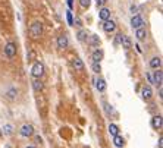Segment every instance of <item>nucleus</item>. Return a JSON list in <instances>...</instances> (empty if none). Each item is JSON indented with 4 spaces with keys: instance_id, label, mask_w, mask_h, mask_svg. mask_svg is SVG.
I'll return each instance as SVG.
<instances>
[{
    "instance_id": "f257e3e1",
    "label": "nucleus",
    "mask_w": 163,
    "mask_h": 148,
    "mask_svg": "<svg viewBox=\"0 0 163 148\" xmlns=\"http://www.w3.org/2000/svg\"><path fill=\"white\" fill-rule=\"evenodd\" d=\"M30 35L31 38H40L43 35V23L40 21H34L30 27Z\"/></svg>"
},
{
    "instance_id": "f03ea898",
    "label": "nucleus",
    "mask_w": 163,
    "mask_h": 148,
    "mask_svg": "<svg viewBox=\"0 0 163 148\" xmlns=\"http://www.w3.org/2000/svg\"><path fill=\"white\" fill-rule=\"evenodd\" d=\"M43 73H44V65H43L41 62H35L34 66H32V69H31V75H32V78L40 79V78L43 76Z\"/></svg>"
},
{
    "instance_id": "7ed1b4c3",
    "label": "nucleus",
    "mask_w": 163,
    "mask_h": 148,
    "mask_svg": "<svg viewBox=\"0 0 163 148\" xmlns=\"http://www.w3.org/2000/svg\"><path fill=\"white\" fill-rule=\"evenodd\" d=\"M19 134L24 138H30V136L34 135V126L31 123H25V125H22V128L19 129Z\"/></svg>"
},
{
    "instance_id": "20e7f679",
    "label": "nucleus",
    "mask_w": 163,
    "mask_h": 148,
    "mask_svg": "<svg viewBox=\"0 0 163 148\" xmlns=\"http://www.w3.org/2000/svg\"><path fill=\"white\" fill-rule=\"evenodd\" d=\"M5 54L9 59H13L16 56V44L15 43H12V41L6 43V45H5Z\"/></svg>"
},
{
    "instance_id": "39448f33",
    "label": "nucleus",
    "mask_w": 163,
    "mask_h": 148,
    "mask_svg": "<svg viewBox=\"0 0 163 148\" xmlns=\"http://www.w3.org/2000/svg\"><path fill=\"white\" fill-rule=\"evenodd\" d=\"M143 25H144V19H143L141 15H134V16L131 18V27H132L134 30L143 28Z\"/></svg>"
},
{
    "instance_id": "423d86ee",
    "label": "nucleus",
    "mask_w": 163,
    "mask_h": 148,
    "mask_svg": "<svg viewBox=\"0 0 163 148\" xmlns=\"http://www.w3.org/2000/svg\"><path fill=\"white\" fill-rule=\"evenodd\" d=\"M151 84L162 87V70L160 69H154V72L151 73Z\"/></svg>"
},
{
    "instance_id": "0eeeda50",
    "label": "nucleus",
    "mask_w": 163,
    "mask_h": 148,
    "mask_svg": "<svg viewBox=\"0 0 163 148\" xmlns=\"http://www.w3.org/2000/svg\"><path fill=\"white\" fill-rule=\"evenodd\" d=\"M56 43H57V47H59V48H62V50H65V48H66V47L69 45V40H68V35H66V34H60V35L57 37Z\"/></svg>"
},
{
    "instance_id": "6e6552de",
    "label": "nucleus",
    "mask_w": 163,
    "mask_h": 148,
    "mask_svg": "<svg viewBox=\"0 0 163 148\" xmlns=\"http://www.w3.org/2000/svg\"><path fill=\"white\" fill-rule=\"evenodd\" d=\"M141 97H143V100H150V98L153 97V89H151V87L150 85H144L143 88H141Z\"/></svg>"
},
{
    "instance_id": "1a4fd4ad",
    "label": "nucleus",
    "mask_w": 163,
    "mask_h": 148,
    "mask_svg": "<svg viewBox=\"0 0 163 148\" xmlns=\"http://www.w3.org/2000/svg\"><path fill=\"white\" fill-rule=\"evenodd\" d=\"M103 30H104V32H113V31L116 30V23H115V21H112V19L104 21V22H103Z\"/></svg>"
},
{
    "instance_id": "9d476101",
    "label": "nucleus",
    "mask_w": 163,
    "mask_h": 148,
    "mask_svg": "<svg viewBox=\"0 0 163 148\" xmlns=\"http://www.w3.org/2000/svg\"><path fill=\"white\" fill-rule=\"evenodd\" d=\"M162 125H163V120H162V116L160 114H156L153 119H151V126L153 129H162Z\"/></svg>"
},
{
    "instance_id": "9b49d317",
    "label": "nucleus",
    "mask_w": 163,
    "mask_h": 148,
    "mask_svg": "<svg viewBox=\"0 0 163 148\" xmlns=\"http://www.w3.org/2000/svg\"><path fill=\"white\" fill-rule=\"evenodd\" d=\"M103 56H104V53H103V50H100V48H97V50H94V53H93V63H100L102 60H103Z\"/></svg>"
},
{
    "instance_id": "f8f14e48",
    "label": "nucleus",
    "mask_w": 163,
    "mask_h": 148,
    "mask_svg": "<svg viewBox=\"0 0 163 148\" xmlns=\"http://www.w3.org/2000/svg\"><path fill=\"white\" fill-rule=\"evenodd\" d=\"M99 18L104 22V21H107V19H110V9H107V8H102L100 10H99Z\"/></svg>"
},
{
    "instance_id": "ddd939ff",
    "label": "nucleus",
    "mask_w": 163,
    "mask_h": 148,
    "mask_svg": "<svg viewBox=\"0 0 163 148\" xmlns=\"http://www.w3.org/2000/svg\"><path fill=\"white\" fill-rule=\"evenodd\" d=\"M135 37L138 41H144L147 38V31L144 28H138V30H135Z\"/></svg>"
},
{
    "instance_id": "4468645a",
    "label": "nucleus",
    "mask_w": 163,
    "mask_h": 148,
    "mask_svg": "<svg viewBox=\"0 0 163 148\" xmlns=\"http://www.w3.org/2000/svg\"><path fill=\"white\" fill-rule=\"evenodd\" d=\"M88 37H90V34H88V31H85V30H79V31L77 32V38H78V41H81V43L87 41Z\"/></svg>"
},
{
    "instance_id": "2eb2a0df",
    "label": "nucleus",
    "mask_w": 163,
    "mask_h": 148,
    "mask_svg": "<svg viewBox=\"0 0 163 148\" xmlns=\"http://www.w3.org/2000/svg\"><path fill=\"white\" fill-rule=\"evenodd\" d=\"M113 145H115V147H118V148H122V147L125 145V139H124V136H121V135L113 136Z\"/></svg>"
},
{
    "instance_id": "dca6fc26",
    "label": "nucleus",
    "mask_w": 163,
    "mask_h": 148,
    "mask_svg": "<svg viewBox=\"0 0 163 148\" xmlns=\"http://www.w3.org/2000/svg\"><path fill=\"white\" fill-rule=\"evenodd\" d=\"M150 66H151L153 69H160V66H162V59H160L159 56L151 57V60H150Z\"/></svg>"
},
{
    "instance_id": "f3484780",
    "label": "nucleus",
    "mask_w": 163,
    "mask_h": 148,
    "mask_svg": "<svg viewBox=\"0 0 163 148\" xmlns=\"http://www.w3.org/2000/svg\"><path fill=\"white\" fill-rule=\"evenodd\" d=\"M72 66H74L75 70H82V69H84V62H82L79 57H75V59L72 60Z\"/></svg>"
},
{
    "instance_id": "a211bd4d",
    "label": "nucleus",
    "mask_w": 163,
    "mask_h": 148,
    "mask_svg": "<svg viewBox=\"0 0 163 148\" xmlns=\"http://www.w3.org/2000/svg\"><path fill=\"white\" fill-rule=\"evenodd\" d=\"M87 41H88L93 47H99V45H100V38H99V35H90Z\"/></svg>"
},
{
    "instance_id": "6ab92c4d",
    "label": "nucleus",
    "mask_w": 163,
    "mask_h": 148,
    "mask_svg": "<svg viewBox=\"0 0 163 148\" xmlns=\"http://www.w3.org/2000/svg\"><path fill=\"white\" fill-rule=\"evenodd\" d=\"M121 45H122L124 48H126V50H128V48H131V47H132V41H131V38H129L128 35H124Z\"/></svg>"
},
{
    "instance_id": "aec40b11",
    "label": "nucleus",
    "mask_w": 163,
    "mask_h": 148,
    "mask_svg": "<svg viewBox=\"0 0 163 148\" xmlns=\"http://www.w3.org/2000/svg\"><path fill=\"white\" fill-rule=\"evenodd\" d=\"M32 88H34V91L40 92V91H43V88H44V84H43L40 79H34V81H32Z\"/></svg>"
},
{
    "instance_id": "412c9836",
    "label": "nucleus",
    "mask_w": 163,
    "mask_h": 148,
    "mask_svg": "<svg viewBox=\"0 0 163 148\" xmlns=\"http://www.w3.org/2000/svg\"><path fill=\"white\" fill-rule=\"evenodd\" d=\"M109 134H110L112 136L119 135V128H118V125H115V123H110V125H109Z\"/></svg>"
},
{
    "instance_id": "4be33fe9",
    "label": "nucleus",
    "mask_w": 163,
    "mask_h": 148,
    "mask_svg": "<svg viewBox=\"0 0 163 148\" xmlns=\"http://www.w3.org/2000/svg\"><path fill=\"white\" fill-rule=\"evenodd\" d=\"M96 88H97L100 92H103V91L106 89V81L102 79V78H99V79L96 81Z\"/></svg>"
},
{
    "instance_id": "5701e85b",
    "label": "nucleus",
    "mask_w": 163,
    "mask_h": 148,
    "mask_svg": "<svg viewBox=\"0 0 163 148\" xmlns=\"http://www.w3.org/2000/svg\"><path fill=\"white\" fill-rule=\"evenodd\" d=\"M16 95H18V89H16V88H10V89H8V92H6V97L10 98V100H13Z\"/></svg>"
},
{
    "instance_id": "b1692460",
    "label": "nucleus",
    "mask_w": 163,
    "mask_h": 148,
    "mask_svg": "<svg viewBox=\"0 0 163 148\" xmlns=\"http://www.w3.org/2000/svg\"><path fill=\"white\" fill-rule=\"evenodd\" d=\"M78 3H79V6H81V8L88 9V8H90V5H91V0H78Z\"/></svg>"
},
{
    "instance_id": "393cba45",
    "label": "nucleus",
    "mask_w": 163,
    "mask_h": 148,
    "mask_svg": "<svg viewBox=\"0 0 163 148\" xmlns=\"http://www.w3.org/2000/svg\"><path fill=\"white\" fill-rule=\"evenodd\" d=\"M122 38H124V34H116L113 44H115V45H121V43H122Z\"/></svg>"
},
{
    "instance_id": "a878e982",
    "label": "nucleus",
    "mask_w": 163,
    "mask_h": 148,
    "mask_svg": "<svg viewBox=\"0 0 163 148\" xmlns=\"http://www.w3.org/2000/svg\"><path fill=\"white\" fill-rule=\"evenodd\" d=\"M35 57H37V53H35L34 50H30L28 54H27V60H28V62H32Z\"/></svg>"
},
{
    "instance_id": "bb28decb",
    "label": "nucleus",
    "mask_w": 163,
    "mask_h": 148,
    "mask_svg": "<svg viewBox=\"0 0 163 148\" xmlns=\"http://www.w3.org/2000/svg\"><path fill=\"white\" fill-rule=\"evenodd\" d=\"M91 67H93V72H94V73H100V72H102V66H100V63H93V65H91Z\"/></svg>"
},
{
    "instance_id": "cd10ccee",
    "label": "nucleus",
    "mask_w": 163,
    "mask_h": 148,
    "mask_svg": "<svg viewBox=\"0 0 163 148\" xmlns=\"http://www.w3.org/2000/svg\"><path fill=\"white\" fill-rule=\"evenodd\" d=\"M66 19H68V23H69V25H74V18H72V12H71V10L66 12Z\"/></svg>"
},
{
    "instance_id": "c85d7f7f",
    "label": "nucleus",
    "mask_w": 163,
    "mask_h": 148,
    "mask_svg": "<svg viewBox=\"0 0 163 148\" xmlns=\"http://www.w3.org/2000/svg\"><path fill=\"white\" fill-rule=\"evenodd\" d=\"M13 131H12V125H5L3 126V134L5 135H10Z\"/></svg>"
},
{
    "instance_id": "c756f323",
    "label": "nucleus",
    "mask_w": 163,
    "mask_h": 148,
    "mask_svg": "<svg viewBox=\"0 0 163 148\" xmlns=\"http://www.w3.org/2000/svg\"><path fill=\"white\" fill-rule=\"evenodd\" d=\"M131 13H132V16L134 15H138V6L137 5H132L131 6Z\"/></svg>"
},
{
    "instance_id": "7c9ffc66",
    "label": "nucleus",
    "mask_w": 163,
    "mask_h": 148,
    "mask_svg": "<svg viewBox=\"0 0 163 148\" xmlns=\"http://www.w3.org/2000/svg\"><path fill=\"white\" fill-rule=\"evenodd\" d=\"M106 2H107V0H96V5H97L99 8H102V6H103Z\"/></svg>"
},
{
    "instance_id": "2f4dec72",
    "label": "nucleus",
    "mask_w": 163,
    "mask_h": 148,
    "mask_svg": "<svg viewBox=\"0 0 163 148\" xmlns=\"http://www.w3.org/2000/svg\"><path fill=\"white\" fill-rule=\"evenodd\" d=\"M74 23H75V25H78V27H82V21H81L79 18H75V21H74Z\"/></svg>"
},
{
    "instance_id": "473e14b6",
    "label": "nucleus",
    "mask_w": 163,
    "mask_h": 148,
    "mask_svg": "<svg viewBox=\"0 0 163 148\" xmlns=\"http://www.w3.org/2000/svg\"><path fill=\"white\" fill-rule=\"evenodd\" d=\"M34 139H35V142H37V144H41V142H43V138H41L40 135H37Z\"/></svg>"
},
{
    "instance_id": "72a5a7b5",
    "label": "nucleus",
    "mask_w": 163,
    "mask_h": 148,
    "mask_svg": "<svg viewBox=\"0 0 163 148\" xmlns=\"http://www.w3.org/2000/svg\"><path fill=\"white\" fill-rule=\"evenodd\" d=\"M159 148H163V138H159Z\"/></svg>"
},
{
    "instance_id": "f704fd0d",
    "label": "nucleus",
    "mask_w": 163,
    "mask_h": 148,
    "mask_svg": "<svg viewBox=\"0 0 163 148\" xmlns=\"http://www.w3.org/2000/svg\"><path fill=\"white\" fill-rule=\"evenodd\" d=\"M68 5H69V8L72 9V6H74V0H68Z\"/></svg>"
},
{
    "instance_id": "c9c22d12",
    "label": "nucleus",
    "mask_w": 163,
    "mask_h": 148,
    "mask_svg": "<svg viewBox=\"0 0 163 148\" xmlns=\"http://www.w3.org/2000/svg\"><path fill=\"white\" fill-rule=\"evenodd\" d=\"M147 79H148V82H151V73L150 72L147 73Z\"/></svg>"
},
{
    "instance_id": "e433bc0d",
    "label": "nucleus",
    "mask_w": 163,
    "mask_h": 148,
    "mask_svg": "<svg viewBox=\"0 0 163 148\" xmlns=\"http://www.w3.org/2000/svg\"><path fill=\"white\" fill-rule=\"evenodd\" d=\"M135 47H137V52H138V53H141V47H140V45H138V44H137V45H135Z\"/></svg>"
},
{
    "instance_id": "4c0bfd02",
    "label": "nucleus",
    "mask_w": 163,
    "mask_h": 148,
    "mask_svg": "<svg viewBox=\"0 0 163 148\" xmlns=\"http://www.w3.org/2000/svg\"><path fill=\"white\" fill-rule=\"evenodd\" d=\"M25 148H35V147H34V145H27Z\"/></svg>"
}]
</instances>
